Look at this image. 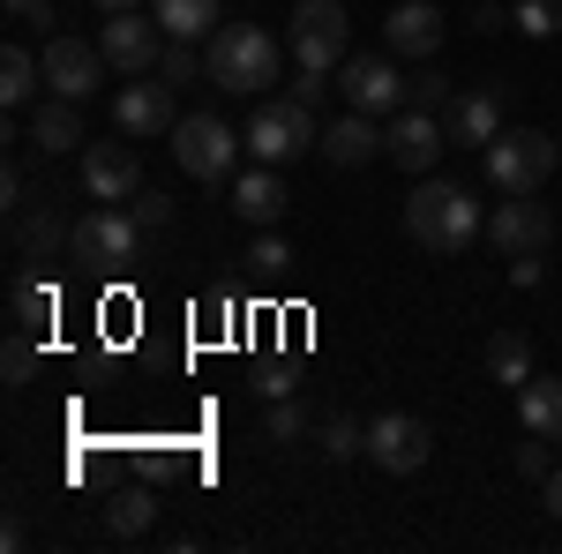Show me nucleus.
Instances as JSON below:
<instances>
[{"instance_id":"obj_1","label":"nucleus","mask_w":562,"mask_h":554,"mask_svg":"<svg viewBox=\"0 0 562 554\" xmlns=\"http://www.w3.org/2000/svg\"><path fill=\"white\" fill-rule=\"evenodd\" d=\"M480 233H487V217H480L473 195H465L458 180L420 172V188L405 195V240H413L420 256H465Z\"/></svg>"},{"instance_id":"obj_2","label":"nucleus","mask_w":562,"mask_h":554,"mask_svg":"<svg viewBox=\"0 0 562 554\" xmlns=\"http://www.w3.org/2000/svg\"><path fill=\"white\" fill-rule=\"evenodd\" d=\"M203 60H211V83L217 90H240V98H262V90L285 76V53L262 23H217L203 38Z\"/></svg>"},{"instance_id":"obj_3","label":"nucleus","mask_w":562,"mask_h":554,"mask_svg":"<svg viewBox=\"0 0 562 554\" xmlns=\"http://www.w3.org/2000/svg\"><path fill=\"white\" fill-rule=\"evenodd\" d=\"M480 166H487V180H495V195H540V180L562 172V135L503 128L487 150H480Z\"/></svg>"},{"instance_id":"obj_4","label":"nucleus","mask_w":562,"mask_h":554,"mask_svg":"<svg viewBox=\"0 0 562 554\" xmlns=\"http://www.w3.org/2000/svg\"><path fill=\"white\" fill-rule=\"evenodd\" d=\"M315 143H323V128H315V105H301V98H262L256 121H248V158L256 166H293Z\"/></svg>"},{"instance_id":"obj_5","label":"nucleus","mask_w":562,"mask_h":554,"mask_svg":"<svg viewBox=\"0 0 562 554\" xmlns=\"http://www.w3.org/2000/svg\"><path fill=\"white\" fill-rule=\"evenodd\" d=\"M285 38H293V60L301 68H346L352 60V15L346 0H301L293 8V23H285Z\"/></svg>"},{"instance_id":"obj_6","label":"nucleus","mask_w":562,"mask_h":554,"mask_svg":"<svg viewBox=\"0 0 562 554\" xmlns=\"http://www.w3.org/2000/svg\"><path fill=\"white\" fill-rule=\"evenodd\" d=\"M248 150V135H233L217 113H180L173 121V158L195 180H233V158Z\"/></svg>"},{"instance_id":"obj_7","label":"nucleus","mask_w":562,"mask_h":554,"mask_svg":"<svg viewBox=\"0 0 562 554\" xmlns=\"http://www.w3.org/2000/svg\"><path fill=\"white\" fill-rule=\"evenodd\" d=\"M143 248V225L121 217L113 203H98L90 217H76V233H68V262H83V270H113V262H135Z\"/></svg>"},{"instance_id":"obj_8","label":"nucleus","mask_w":562,"mask_h":554,"mask_svg":"<svg viewBox=\"0 0 562 554\" xmlns=\"http://www.w3.org/2000/svg\"><path fill=\"white\" fill-rule=\"evenodd\" d=\"M338 90H346L352 113H405V76H397V53H352L346 68H338Z\"/></svg>"},{"instance_id":"obj_9","label":"nucleus","mask_w":562,"mask_h":554,"mask_svg":"<svg viewBox=\"0 0 562 554\" xmlns=\"http://www.w3.org/2000/svg\"><path fill=\"white\" fill-rule=\"evenodd\" d=\"M98 53H105V68H121V76H158V53H166V31H158V15H105V31H98Z\"/></svg>"},{"instance_id":"obj_10","label":"nucleus","mask_w":562,"mask_h":554,"mask_svg":"<svg viewBox=\"0 0 562 554\" xmlns=\"http://www.w3.org/2000/svg\"><path fill=\"white\" fill-rule=\"evenodd\" d=\"M45 90L53 98H98L105 90V53H98V38H45Z\"/></svg>"},{"instance_id":"obj_11","label":"nucleus","mask_w":562,"mask_h":554,"mask_svg":"<svg viewBox=\"0 0 562 554\" xmlns=\"http://www.w3.org/2000/svg\"><path fill=\"white\" fill-rule=\"evenodd\" d=\"M435 450L428 420H413V412H383V420H368V465H383L390 479H405V472H420Z\"/></svg>"},{"instance_id":"obj_12","label":"nucleus","mask_w":562,"mask_h":554,"mask_svg":"<svg viewBox=\"0 0 562 554\" xmlns=\"http://www.w3.org/2000/svg\"><path fill=\"white\" fill-rule=\"evenodd\" d=\"M487 240H495L503 256H540V248L555 240V211H548L540 195H503V203L487 211Z\"/></svg>"},{"instance_id":"obj_13","label":"nucleus","mask_w":562,"mask_h":554,"mask_svg":"<svg viewBox=\"0 0 562 554\" xmlns=\"http://www.w3.org/2000/svg\"><path fill=\"white\" fill-rule=\"evenodd\" d=\"M450 150V135H442V113H420V105H405V113H390L383 128V158L397 172H435V158Z\"/></svg>"},{"instance_id":"obj_14","label":"nucleus","mask_w":562,"mask_h":554,"mask_svg":"<svg viewBox=\"0 0 562 554\" xmlns=\"http://www.w3.org/2000/svg\"><path fill=\"white\" fill-rule=\"evenodd\" d=\"M173 83L166 76H135L121 98H113V128L128 135V143H150V135H173Z\"/></svg>"},{"instance_id":"obj_15","label":"nucleus","mask_w":562,"mask_h":554,"mask_svg":"<svg viewBox=\"0 0 562 554\" xmlns=\"http://www.w3.org/2000/svg\"><path fill=\"white\" fill-rule=\"evenodd\" d=\"M435 45H442V8L435 0H397L383 15V53H397V60H435Z\"/></svg>"},{"instance_id":"obj_16","label":"nucleus","mask_w":562,"mask_h":554,"mask_svg":"<svg viewBox=\"0 0 562 554\" xmlns=\"http://www.w3.org/2000/svg\"><path fill=\"white\" fill-rule=\"evenodd\" d=\"M442 135L458 143V150H487L495 135H503V90H458L450 98V113H442Z\"/></svg>"},{"instance_id":"obj_17","label":"nucleus","mask_w":562,"mask_h":554,"mask_svg":"<svg viewBox=\"0 0 562 554\" xmlns=\"http://www.w3.org/2000/svg\"><path fill=\"white\" fill-rule=\"evenodd\" d=\"M315 150H323V158H330L338 172L375 166V158H383V121H375V113H352V105H346V113L323 128V143H315Z\"/></svg>"},{"instance_id":"obj_18","label":"nucleus","mask_w":562,"mask_h":554,"mask_svg":"<svg viewBox=\"0 0 562 554\" xmlns=\"http://www.w3.org/2000/svg\"><path fill=\"white\" fill-rule=\"evenodd\" d=\"M83 188L98 203H128L143 188V166H135L128 143H83Z\"/></svg>"},{"instance_id":"obj_19","label":"nucleus","mask_w":562,"mask_h":554,"mask_svg":"<svg viewBox=\"0 0 562 554\" xmlns=\"http://www.w3.org/2000/svg\"><path fill=\"white\" fill-rule=\"evenodd\" d=\"M8 217H15V256L23 262H60L68 256V233H76V225L60 217L53 195H45V203H23V211H8Z\"/></svg>"},{"instance_id":"obj_20","label":"nucleus","mask_w":562,"mask_h":554,"mask_svg":"<svg viewBox=\"0 0 562 554\" xmlns=\"http://www.w3.org/2000/svg\"><path fill=\"white\" fill-rule=\"evenodd\" d=\"M225 188H233V211L248 217V225H262V233H270V225L285 217V203H293V195H285V166H248V172H233Z\"/></svg>"},{"instance_id":"obj_21","label":"nucleus","mask_w":562,"mask_h":554,"mask_svg":"<svg viewBox=\"0 0 562 554\" xmlns=\"http://www.w3.org/2000/svg\"><path fill=\"white\" fill-rule=\"evenodd\" d=\"M31 143H38L45 158H53V150H83V105L45 90L38 105H31Z\"/></svg>"},{"instance_id":"obj_22","label":"nucleus","mask_w":562,"mask_h":554,"mask_svg":"<svg viewBox=\"0 0 562 554\" xmlns=\"http://www.w3.org/2000/svg\"><path fill=\"white\" fill-rule=\"evenodd\" d=\"M38 90H45V60L31 45H8V53H0V105H8V113H31Z\"/></svg>"},{"instance_id":"obj_23","label":"nucleus","mask_w":562,"mask_h":554,"mask_svg":"<svg viewBox=\"0 0 562 554\" xmlns=\"http://www.w3.org/2000/svg\"><path fill=\"white\" fill-rule=\"evenodd\" d=\"M518 427H525V434L562 442V383H555V375H532V383L518 389Z\"/></svg>"},{"instance_id":"obj_24","label":"nucleus","mask_w":562,"mask_h":554,"mask_svg":"<svg viewBox=\"0 0 562 554\" xmlns=\"http://www.w3.org/2000/svg\"><path fill=\"white\" fill-rule=\"evenodd\" d=\"M150 15H158V31H166V38H211L217 23H225V15H217V0H150Z\"/></svg>"},{"instance_id":"obj_25","label":"nucleus","mask_w":562,"mask_h":554,"mask_svg":"<svg viewBox=\"0 0 562 554\" xmlns=\"http://www.w3.org/2000/svg\"><path fill=\"white\" fill-rule=\"evenodd\" d=\"M487 375L503 389H525L532 383V338H525V330H495V338H487Z\"/></svg>"},{"instance_id":"obj_26","label":"nucleus","mask_w":562,"mask_h":554,"mask_svg":"<svg viewBox=\"0 0 562 554\" xmlns=\"http://www.w3.org/2000/svg\"><path fill=\"white\" fill-rule=\"evenodd\" d=\"M8 307H15V330H45V323L60 315V293L45 285L38 270H23V278L8 285Z\"/></svg>"},{"instance_id":"obj_27","label":"nucleus","mask_w":562,"mask_h":554,"mask_svg":"<svg viewBox=\"0 0 562 554\" xmlns=\"http://www.w3.org/2000/svg\"><path fill=\"white\" fill-rule=\"evenodd\" d=\"M150 524H158V495H150V487H121L113 510H105V532H113V540H143Z\"/></svg>"},{"instance_id":"obj_28","label":"nucleus","mask_w":562,"mask_h":554,"mask_svg":"<svg viewBox=\"0 0 562 554\" xmlns=\"http://www.w3.org/2000/svg\"><path fill=\"white\" fill-rule=\"evenodd\" d=\"M315 442H323V457H368V427L352 420V412H330V420L315 427Z\"/></svg>"},{"instance_id":"obj_29","label":"nucleus","mask_w":562,"mask_h":554,"mask_svg":"<svg viewBox=\"0 0 562 554\" xmlns=\"http://www.w3.org/2000/svg\"><path fill=\"white\" fill-rule=\"evenodd\" d=\"M158 76L180 90V83H195V76H211V60H203L188 38H166V53H158Z\"/></svg>"},{"instance_id":"obj_30","label":"nucleus","mask_w":562,"mask_h":554,"mask_svg":"<svg viewBox=\"0 0 562 554\" xmlns=\"http://www.w3.org/2000/svg\"><path fill=\"white\" fill-rule=\"evenodd\" d=\"M450 98H458V83H450L442 68H420V76L405 83V105H420V113H450Z\"/></svg>"},{"instance_id":"obj_31","label":"nucleus","mask_w":562,"mask_h":554,"mask_svg":"<svg viewBox=\"0 0 562 554\" xmlns=\"http://www.w3.org/2000/svg\"><path fill=\"white\" fill-rule=\"evenodd\" d=\"M510 23L525 38H555L562 31V0H510Z\"/></svg>"},{"instance_id":"obj_32","label":"nucleus","mask_w":562,"mask_h":554,"mask_svg":"<svg viewBox=\"0 0 562 554\" xmlns=\"http://www.w3.org/2000/svg\"><path fill=\"white\" fill-rule=\"evenodd\" d=\"M0 368H8V389H23L31 375H38V344H31V330H15V338H8Z\"/></svg>"},{"instance_id":"obj_33","label":"nucleus","mask_w":562,"mask_h":554,"mask_svg":"<svg viewBox=\"0 0 562 554\" xmlns=\"http://www.w3.org/2000/svg\"><path fill=\"white\" fill-rule=\"evenodd\" d=\"M128 203H135V225H143V233H166V225H173V203H166V195H158V188H135V195H128Z\"/></svg>"},{"instance_id":"obj_34","label":"nucleus","mask_w":562,"mask_h":554,"mask_svg":"<svg viewBox=\"0 0 562 554\" xmlns=\"http://www.w3.org/2000/svg\"><path fill=\"white\" fill-rule=\"evenodd\" d=\"M262 434H270V442H301V434H307V412L293 405V397H278V405H270V420H262Z\"/></svg>"},{"instance_id":"obj_35","label":"nucleus","mask_w":562,"mask_h":554,"mask_svg":"<svg viewBox=\"0 0 562 554\" xmlns=\"http://www.w3.org/2000/svg\"><path fill=\"white\" fill-rule=\"evenodd\" d=\"M285 262H293V248H285V240H278V233H262L256 248H248V270H256V278H278V270H285Z\"/></svg>"},{"instance_id":"obj_36","label":"nucleus","mask_w":562,"mask_h":554,"mask_svg":"<svg viewBox=\"0 0 562 554\" xmlns=\"http://www.w3.org/2000/svg\"><path fill=\"white\" fill-rule=\"evenodd\" d=\"M548 450H555L548 434H525V442H518V472H525V479H548V472H555V457H548Z\"/></svg>"},{"instance_id":"obj_37","label":"nucleus","mask_w":562,"mask_h":554,"mask_svg":"<svg viewBox=\"0 0 562 554\" xmlns=\"http://www.w3.org/2000/svg\"><path fill=\"white\" fill-rule=\"evenodd\" d=\"M330 76H323V68H301V76H293V98H301V105H323V98H330Z\"/></svg>"},{"instance_id":"obj_38","label":"nucleus","mask_w":562,"mask_h":554,"mask_svg":"<svg viewBox=\"0 0 562 554\" xmlns=\"http://www.w3.org/2000/svg\"><path fill=\"white\" fill-rule=\"evenodd\" d=\"M15 23H53V0H8Z\"/></svg>"},{"instance_id":"obj_39","label":"nucleus","mask_w":562,"mask_h":554,"mask_svg":"<svg viewBox=\"0 0 562 554\" xmlns=\"http://www.w3.org/2000/svg\"><path fill=\"white\" fill-rule=\"evenodd\" d=\"M473 31H510V8H495V0L473 8Z\"/></svg>"},{"instance_id":"obj_40","label":"nucleus","mask_w":562,"mask_h":554,"mask_svg":"<svg viewBox=\"0 0 562 554\" xmlns=\"http://www.w3.org/2000/svg\"><path fill=\"white\" fill-rule=\"evenodd\" d=\"M510 285H540V256H510Z\"/></svg>"},{"instance_id":"obj_41","label":"nucleus","mask_w":562,"mask_h":554,"mask_svg":"<svg viewBox=\"0 0 562 554\" xmlns=\"http://www.w3.org/2000/svg\"><path fill=\"white\" fill-rule=\"evenodd\" d=\"M540 495H548V517H562V465L548 472V479H540Z\"/></svg>"},{"instance_id":"obj_42","label":"nucleus","mask_w":562,"mask_h":554,"mask_svg":"<svg viewBox=\"0 0 562 554\" xmlns=\"http://www.w3.org/2000/svg\"><path fill=\"white\" fill-rule=\"evenodd\" d=\"M90 8H105V15H121V8H135V0H90Z\"/></svg>"}]
</instances>
